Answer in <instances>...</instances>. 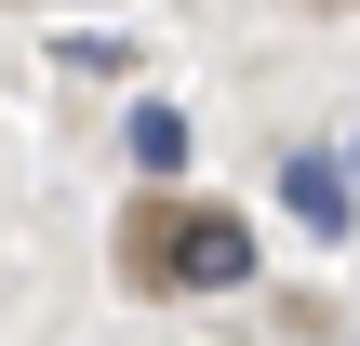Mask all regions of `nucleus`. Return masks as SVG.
<instances>
[{"mask_svg":"<svg viewBox=\"0 0 360 346\" xmlns=\"http://www.w3.org/2000/svg\"><path fill=\"white\" fill-rule=\"evenodd\" d=\"M134 267H147L160 293H240V280H254V227H240V213H160V227L134 240Z\"/></svg>","mask_w":360,"mask_h":346,"instance_id":"f257e3e1","label":"nucleus"},{"mask_svg":"<svg viewBox=\"0 0 360 346\" xmlns=\"http://www.w3.org/2000/svg\"><path fill=\"white\" fill-rule=\"evenodd\" d=\"M281 200H294V227H321V240H347V173H334L321 147H294V160H281Z\"/></svg>","mask_w":360,"mask_h":346,"instance_id":"f03ea898","label":"nucleus"},{"mask_svg":"<svg viewBox=\"0 0 360 346\" xmlns=\"http://www.w3.org/2000/svg\"><path fill=\"white\" fill-rule=\"evenodd\" d=\"M187 160V120L174 107H134V173H174Z\"/></svg>","mask_w":360,"mask_h":346,"instance_id":"7ed1b4c3","label":"nucleus"}]
</instances>
